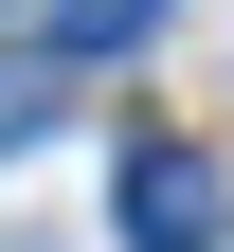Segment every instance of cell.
Returning <instances> with one entry per match:
<instances>
[{
	"mask_svg": "<svg viewBox=\"0 0 234 252\" xmlns=\"http://www.w3.org/2000/svg\"><path fill=\"white\" fill-rule=\"evenodd\" d=\"M36 36H54V54H144L162 0H36Z\"/></svg>",
	"mask_w": 234,
	"mask_h": 252,
	"instance_id": "cell-2",
	"label": "cell"
},
{
	"mask_svg": "<svg viewBox=\"0 0 234 252\" xmlns=\"http://www.w3.org/2000/svg\"><path fill=\"white\" fill-rule=\"evenodd\" d=\"M36 126H54V36H36V54H0V144H36Z\"/></svg>",
	"mask_w": 234,
	"mask_h": 252,
	"instance_id": "cell-3",
	"label": "cell"
},
{
	"mask_svg": "<svg viewBox=\"0 0 234 252\" xmlns=\"http://www.w3.org/2000/svg\"><path fill=\"white\" fill-rule=\"evenodd\" d=\"M108 234H126V252H216V162H198V144H126Z\"/></svg>",
	"mask_w": 234,
	"mask_h": 252,
	"instance_id": "cell-1",
	"label": "cell"
}]
</instances>
